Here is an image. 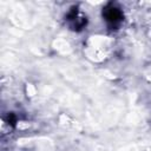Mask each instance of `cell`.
Wrapping results in <instances>:
<instances>
[{
    "label": "cell",
    "instance_id": "cell-1",
    "mask_svg": "<svg viewBox=\"0 0 151 151\" xmlns=\"http://www.w3.org/2000/svg\"><path fill=\"white\" fill-rule=\"evenodd\" d=\"M104 15H105L106 20L111 24H117L122 19V12L118 8H114V7L106 8L105 12H104Z\"/></svg>",
    "mask_w": 151,
    "mask_h": 151
}]
</instances>
